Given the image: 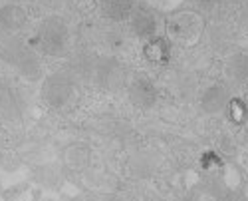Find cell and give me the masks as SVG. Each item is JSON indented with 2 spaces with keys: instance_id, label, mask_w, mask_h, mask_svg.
I'll list each match as a JSON object with an SVG mask.
<instances>
[{
  "instance_id": "ba28073f",
  "label": "cell",
  "mask_w": 248,
  "mask_h": 201,
  "mask_svg": "<svg viewBox=\"0 0 248 201\" xmlns=\"http://www.w3.org/2000/svg\"><path fill=\"white\" fill-rule=\"evenodd\" d=\"M129 26L137 38H153L157 32V20L147 10H133L129 16Z\"/></svg>"
},
{
  "instance_id": "7c38bea8",
  "label": "cell",
  "mask_w": 248,
  "mask_h": 201,
  "mask_svg": "<svg viewBox=\"0 0 248 201\" xmlns=\"http://www.w3.org/2000/svg\"><path fill=\"white\" fill-rule=\"evenodd\" d=\"M226 76L232 82H246L248 80V54H234L226 62Z\"/></svg>"
},
{
  "instance_id": "6da1fadb",
  "label": "cell",
  "mask_w": 248,
  "mask_h": 201,
  "mask_svg": "<svg viewBox=\"0 0 248 201\" xmlns=\"http://www.w3.org/2000/svg\"><path fill=\"white\" fill-rule=\"evenodd\" d=\"M38 46L48 56H64L70 46V30L58 16H48L38 28Z\"/></svg>"
},
{
  "instance_id": "9a60e30c",
  "label": "cell",
  "mask_w": 248,
  "mask_h": 201,
  "mask_svg": "<svg viewBox=\"0 0 248 201\" xmlns=\"http://www.w3.org/2000/svg\"><path fill=\"white\" fill-rule=\"evenodd\" d=\"M220 201H238V199H234L232 195H222V197H220Z\"/></svg>"
},
{
  "instance_id": "30bf717a",
  "label": "cell",
  "mask_w": 248,
  "mask_h": 201,
  "mask_svg": "<svg viewBox=\"0 0 248 201\" xmlns=\"http://www.w3.org/2000/svg\"><path fill=\"white\" fill-rule=\"evenodd\" d=\"M169 34L179 42H189V38L197 34V24L193 14H177L169 20Z\"/></svg>"
},
{
  "instance_id": "277c9868",
  "label": "cell",
  "mask_w": 248,
  "mask_h": 201,
  "mask_svg": "<svg viewBox=\"0 0 248 201\" xmlns=\"http://www.w3.org/2000/svg\"><path fill=\"white\" fill-rule=\"evenodd\" d=\"M95 82L106 90H117L123 82V68L115 58H103L93 66Z\"/></svg>"
},
{
  "instance_id": "3957f363",
  "label": "cell",
  "mask_w": 248,
  "mask_h": 201,
  "mask_svg": "<svg viewBox=\"0 0 248 201\" xmlns=\"http://www.w3.org/2000/svg\"><path fill=\"white\" fill-rule=\"evenodd\" d=\"M42 98L54 110L64 108L74 98V82L66 74H52L42 84Z\"/></svg>"
},
{
  "instance_id": "5b68a950",
  "label": "cell",
  "mask_w": 248,
  "mask_h": 201,
  "mask_svg": "<svg viewBox=\"0 0 248 201\" xmlns=\"http://www.w3.org/2000/svg\"><path fill=\"white\" fill-rule=\"evenodd\" d=\"M157 98H159V92H157V86L151 82L149 78H135L133 82L129 84V100L135 108H141V110H149L157 104Z\"/></svg>"
},
{
  "instance_id": "8992f818",
  "label": "cell",
  "mask_w": 248,
  "mask_h": 201,
  "mask_svg": "<svg viewBox=\"0 0 248 201\" xmlns=\"http://www.w3.org/2000/svg\"><path fill=\"white\" fill-rule=\"evenodd\" d=\"M226 104H229V92L220 84L209 86L199 100V106L204 114H218L220 110L226 108Z\"/></svg>"
},
{
  "instance_id": "7a4b0ae2",
  "label": "cell",
  "mask_w": 248,
  "mask_h": 201,
  "mask_svg": "<svg viewBox=\"0 0 248 201\" xmlns=\"http://www.w3.org/2000/svg\"><path fill=\"white\" fill-rule=\"evenodd\" d=\"M0 58L6 60L10 66H14L28 80L40 78V70H42L40 60L36 58L34 52H30L22 42H18V40H10V42H6L2 48H0Z\"/></svg>"
},
{
  "instance_id": "9c48e42d",
  "label": "cell",
  "mask_w": 248,
  "mask_h": 201,
  "mask_svg": "<svg viewBox=\"0 0 248 201\" xmlns=\"http://www.w3.org/2000/svg\"><path fill=\"white\" fill-rule=\"evenodd\" d=\"M99 8L108 20L121 22V20H127L133 14L135 2L133 0H99Z\"/></svg>"
},
{
  "instance_id": "4fadbf2b",
  "label": "cell",
  "mask_w": 248,
  "mask_h": 201,
  "mask_svg": "<svg viewBox=\"0 0 248 201\" xmlns=\"http://www.w3.org/2000/svg\"><path fill=\"white\" fill-rule=\"evenodd\" d=\"M145 56L151 62H167L169 60V42L163 38H149L145 44Z\"/></svg>"
},
{
  "instance_id": "5bb4252c",
  "label": "cell",
  "mask_w": 248,
  "mask_h": 201,
  "mask_svg": "<svg viewBox=\"0 0 248 201\" xmlns=\"http://www.w3.org/2000/svg\"><path fill=\"white\" fill-rule=\"evenodd\" d=\"M195 2L201 6V8H204V10H211V8H215L220 0H195Z\"/></svg>"
},
{
  "instance_id": "52a82bcc",
  "label": "cell",
  "mask_w": 248,
  "mask_h": 201,
  "mask_svg": "<svg viewBox=\"0 0 248 201\" xmlns=\"http://www.w3.org/2000/svg\"><path fill=\"white\" fill-rule=\"evenodd\" d=\"M26 26V12L18 4L0 6V28L6 32H18Z\"/></svg>"
},
{
  "instance_id": "8fae6325",
  "label": "cell",
  "mask_w": 248,
  "mask_h": 201,
  "mask_svg": "<svg viewBox=\"0 0 248 201\" xmlns=\"http://www.w3.org/2000/svg\"><path fill=\"white\" fill-rule=\"evenodd\" d=\"M90 159H92V151L84 144H72L64 151V162H66L68 169H72V171L86 169L88 164H90Z\"/></svg>"
}]
</instances>
